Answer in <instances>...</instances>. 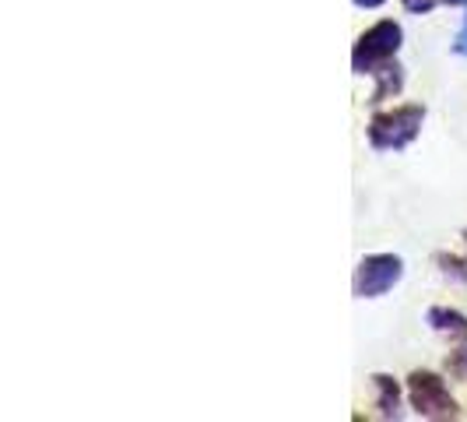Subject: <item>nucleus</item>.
<instances>
[{
	"label": "nucleus",
	"instance_id": "1",
	"mask_svg": "<svg viewBox=\"0 0 467 422\" xmlns=\"http://www.w3.org/2000/svg\"><path fill=\"white\" fill-rule=\"evenodd\" d=\"M400 47V25L394 22H379L373 25L362 39H358V47H355V57H351V64L358 74H376V70L383 68Z\"/></svg>",
	"mask_w": 467,
	"mask_h": 422
},
{
	"label": "nucleus",
	"instance_id": "2",
	"mask_svg": "<svg viewBox=\"0 0 467 422\" xmlns=\"http://www.w3.org/2000/svg\"><path fill=\"white\" fill-rule=\"evenodd\" d=\"M421 120H425L421 106H404V110H394V113H383V117L373 120L369 138H373L376 148H404L419 134Z\"/></svg>",
	"mask_w": 467,
	"mask_h": 422
},
{
	"label": "nucleus",
	"instance_id": "3",
	"mask_svg": "<svg viewBox=\"0 0 467 422\" xmlns=\"http://www.w3.org/2000/svg\"><path fill=\"white\" fill-rule=\"evenodd\" d=\"M404 275V264L394 254H379V258H366L355 271V296L362 300H373V296H383L394 281H400Z\"/></svg>",
	"mask_w": 467,
	"mask_h": 422
},
{
	"label": "nucleus",
	"instance_id": "4",
	"mask_svg": "<svg viewBox=\"0 0 467 422\" xmlns=\"http://www.w3.org/2000/svg\"><path fill=\"white\" fill-rule=\"evenodd\" d=\"M411 401H415V412L429 416V419H453L457 416V405L446 395L443 380L432 374L411 376Z\"/></svg>",
	"mask_w": 467,
	"mask_h": 422
},
{
	"label": "nucleus",
	"instance_id": "5",
	"mask_svg": "<svg viewBox=\"0 0 467 422\" xmlns=\"http://www.w3.org/2000/svg\"><path fill=\"white\" fill-rule=\"evenodd\" d=\"M429 321H432V328L453 331V334H464L467 338V317L453 313V310H432V313H429Z\"/></svg>",
	"mask_w": 467,
	"mask_h": 422
},
{
	"label": "nucleus",
	"instance_id": "6",
	"mask_svg": "<svg viewBox=\"0 0 467 422\" xmlns=\"http://www.w3.org/2000/svg\"><path fill=\"white\" fill-rule=\"evenodd\" d=\"M376 387H379V408L383 416H398V387L390 376H376Z\"/></svg>",
	"mask_w": 467,
	"mask_h": 422
},
{
	"label": "nucleus",
	"instance_id": "7",
	"mask_svg": "<svg viewBox=\"0 0 467 422\" xmlns=\"http://www.w3.org/2000/svg\"><path fill=\"white\" fill-rule=\"evenodd\" d=\"M376 74H379V89H376V99H383L387 92H398V89H400V68H398V64H394V68H390V64H383V68L376 70Z\"/></svg>",
	"mask_w": 467,
	"mask_h": 422
},
{
	"label": "nucleus",
	"instance_id": "8",
	"mask_svg": "<svg viewBox=\"0 0 467 422\" xmlns=\"http://www.w3.org/2000/svg\"><path fill=\"white\" fill-rule=\"evenodd\" d=\"M440 264H443L446 275H457V279H464V281H467V260H461V258H446V254H440Z\"/></svg>",
	"mask_w": 467,
	"mask_h": 422
},
{
	"label": "nucleus",
	"instance_id": "9",
	"mask_svg": "<svg viewBox=\"0 0 467 422\" xmlns=\"http://www.w3.org/2000/svg\"><path fill=\"white\" fill-rule=\"evenodd\" d=\"M436 4H464V0H404V7H408V11H415V15L432 11Z\"/></svg>",
	"mask_w": 467,
	"mask_h": 422
},
{
	"label": "nucleus",
	"instance_id": "10",
	"mask_svg": "<svg viewBox=\"0 0 467 422\" xmlns=\"http://www.w3.org/2000/svg\"><path fill=\"white\" fill-rule=\"evenodd\" d=\"M450 370L457 376H467V349L453 352V359H450Z\"/></svg>",
	"mask_w": 467,
	"mask_h": 422
},
{
	"label": "nucleus",
	"instance_id": "11",
	"mask_svg": "<svg viewBox=\"0 0 467 422\" xmlns=\"http://www.w3.org/2000/svg\"><path fill=\"white\" fill-rule=\"evenodd\" d=\"M453 49H457L461 57H467V25H464V32L457 36V43H453Z\"/></svg>",
	"mask_w": 467,
	"mask_h": 422
},
{
	"label": "nucleus",
	"instance_id": "12",
	"mask_svg": "<svg viewBox=\"0 0 467 422\" xmlns=\"http://www.w3.org/2000/svg\"><path fill=\"white\" fill-rule=\"evenodd\" d=\"M355 4H358V7H379L383 0H355Z\"/></svg>",
	"mask_w": 467,
	"mask_h": 422
}]
</instances>
